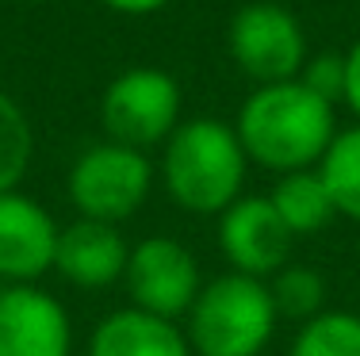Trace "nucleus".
I'll list each match as a JSON object with an SVG mask.
<instances>
[{
  "label": "nucleus",
  "instance_id": "obj_13",
  "mask_svg": "<svg viewBox=\"0 0 360 356\" xmlns=\"http://www.w3.org/2000/svg\"><path fill=\"white\" fill-rule=\"evenodd\" d=\"M272 207L276 215L284 218V226L295 237H311V234H322L326 226L333 223V199L326 192L319 169H295V173H284L272 188Z\"/></svg>",
  "mask_w": 360,
  "mask_h": 356
},
{
  "label": "nucleus",
  "instance_id": "obj_1",
  "mask_svg": "<svg viewBox=\"0 0 360 356\" xmlns=\"http://www.w3.org/2000/svg\"><path fill=\"white\" fill-rule=\"evenodd\" d=\"M238 142L245 157L272 173L314 169L338 134L333 104L314 96L303 81L257 84L238 112Z\"/></svg>",
  "mask_w": 360,
  "mask_h": 356
},
{
  "label": "nucleus",
  "instance_id": "obj_4",
  "mask_svg": "<svg viewBox=\"0 0 360 356\" xmlns=\"http://www.w3.org/2000/svg\"><path fill=\"white\" fill-rule=\"evenodd\" d=\"M180 107H184V96H180L173 73L153 70V65H134L104 88L100 123H104L108 142L150 150L165 146V138L180 126Z\"/></svg>",
  "mask_w": 360,
  "mask_h": 356
},
{
  "label": "nucleus",
  "instance_id": "obj_2",
  "mask_svg": "<svg viewBox=\"0 0 360 356\" xmlns=\"http://www.w3.org/2000/svg\"><path fill=\"white\" fill-rule=\"evenodd\" d=\"M245 157L238 131L222 119H188L165 138L161 184L188 215H222L245 184Z\"/></svg>",
  "mask_w": 360,
  "mask_h": 356
},
{
  "label": "nucleus",
  "instance_id": "obj_19",
  "mask_svg": "<svg viewBox=\"0 0 360 356\" xmlns=\"http://www.w3.org/2000/svg\"><path fill=\"white\" fill-rule=\"evenodd\" d=\"M345 104L360 119V39L345 50Z\"/></svg>",
  "mask_w": 360,
  "mask_h": 356
},
{
  "label": "nucleus",
  "instance_id": "obj_12",
  "mask_svg": "<svg viewBox=\"0 0 360 356\" xmlns=\"http://www.w3.org/2000/svg\"><path fill=\"white\" fill-rule=\"evenodd\" d=\"M89 356H192V345L176 322L123 307L92 329Z\"/></svg>",
  "mask_w": 360,
  "mask_h": 356
},
{
  "label": "nucleus",
  "instance_id": "obj_8",
  "mask_svg": "<svg viewBox=\"0 0 360 356\" xmlns=\"http://www.w3.org/2000/svg\"><path fill=\"white\" fill-rule=\"evenodd\" d=\"M295 234L284 226L269 196H238L219 215V249L230 272L269 279L291 261Z\"/></svg>",
  "mask_w": 360,
  "mask_h": 356
},
{
  "label": "nucleus",
  "instance_id": "obj_7",
  "mask_svg": "<svg viewBox=\"0 0 360 356\" xmlns=\"http://www.w3.org/2000/svg\"><path fill=\"white\" fill-rule=\"evenodd\" d=\"M123 284H127V295H131V307L180 322L192 310L195 295H200L203 272L188 245L158 234V237H142L131 249Z\"/></svg>",
  "mask_w": 360,
  "mask_h": 356
},
{
  "label": "nucleus",
  "instance_id": "obj_15",
  "mask_svg": "<svg viewBox=\"0 0 360 356\" xmlns=\"http://www.w3.org/2000/svg\"><path fill=\"white\" fill-rule=\"evenodd\" d=\"M291 356H360V315L322 310L303 322L291 341Z\"/></svg>",
  "mask_w": 360,
  "mask_h": 356
},
{
  "label": "nucleus",
  "instance_id": "obj_18",
  "mask_svg": "<svg viewBox=\"0 0 360 356\" xmlns=\"http://www.w3.org/2000/svg\"><path fill=\"white\" fill-rule=\"evenodd\" d=\"M299 81L322 96L326 104H338L345 100V54H319V58H307Z\"/></svg>",
  "mask_w": 360,
  "mask_h": 356
},
{
  "label": "nucleus",
  "instance_id": "obj_20",
  "mask_svg": "<svg viewBox=\"0 0 360 356\" xmlns=\"http://www.w3.org/2000/svg\"><path fill=\"white\" fill-rule=\"evenodd\" d=\"M100 4L111 8V12H119V15H153V12H161L169 0H100Z\"/></svg>",
  "mask_w": 360,
  "mask_h": 356
},
{
  "label": "nucleus",
  "instance_id": "obj_16",
  "mask_svg": "<svg viewBox=\"0 0 360 356\" xmlns=\"http://www.w3.org/2000/svg\"><path fill=\"white\" fill-rule=\"evenodd\" d=\"M269 295L276 315L299 322V326L326 310V279L311 265H291L288 261L276 276H269Z\"/></svg>",
  "mask_w": 360,
  "mask_h": 356
},
{
  "label": "nucleus",
  "instance_id": "obj_14",
  "mask_svg": "<svg viewBox=\"0 0 360 356\" xmlns=\"http://www.w3.org/2000/svg\"><path fill=\"white\" fill-rule=\"evenodd\" d=\"M314 169L333 199V211L360 223V123L333 134L330 150Z\"/></svg>",
  "mask_w": 360,
  "mask_h": 356
},
{
  "label": "nucleus",
  "instance_id": "obj_6",
  "mask_svg": "<svg viewBox=\"0 0 360 356\" xmlns=\"http://www.w3.org/2000/svg\"><path fill=\"white\" fill-rule=\"evenodd\" d=\"M226 50L238 70L257 84L295 81L307 65L303 23L272 0H253L230 15Z\"/></svg>",
  "mask_w": 360,
  "mask_h": 356
},
{
  "label": "nucleus",
  "instance_id": "obj_5",
  "mask_svg": "<svg viewBox=\"0 0 360 356\" xmlns=\"http://www.w3.org/2000/svg\"><path fill=\"white\" fill-rule=\"evenodd\" d=\"M153 188V165L146 150H131L119 142L89 146L70 169V199L81 218L96 223H127L146 203Z\"/></svg>",
  "mask_w": 360,
  "mask_h": 356
},
{
  "label": "nucleus",
  "instance_id": "obj_11",
  "mask_svg": "<svg viewBox=\"0 0 360 356\" xmlns=\"http://www.w3.org/2000/svg\"><path fill=\"white\" fill-rule=\"evenodd\" d=\"M131 245L123 242L119 226L96 223V218H77V223L58 230V249H54V268L65 284L100 291V287L119 284L127 272Z\"/></svg>",
  "mask_w": 360,
  "mask_h": 356
},
{
  "label": "nucleus",
  "instance_id": "obj_21",
  "mask_svg": "<svg viewBox=\"0 0 360 356\" xmlns=\"http://www.w3.org/2000/svg\"><path fill=\"white\" fill-rule=\"evenodd\" d=\"M23 4H42V0H23Z\"/></svg>",
  "mask_w": 360,
  "mask_h": 356
},
{
  "label": "nucleus",
  "instance_id": "obj_17",
  "mask_svg": "<svg viewBox=\"0 0 360 356\" xmlns=\"http://www.w3.org/2000/svg\"><path fill=\"white\" fill-rule=\"evenodd\" d=\"M31 157H35L31 119L4 88H0V192L20 188V180L31 169Z\"/></svg>",
  "mask_w": 360,
  "mask_h": 356
},
{
  "label": "nucleus",
  "instance_id": "obj_3",
  "mask_svg": "<svg viewBox=\"0 0 360 356\" xmlns=\"http://www.w3.org/2000/svg\"><path fill=\"white\" fill-rule=\"evenodd\" d=\"M276 322L269 279L226 272L200 287L184 315V337L192 356H261L276 334Z\"/></svg>",
  "mask_w": 360,
  "mask_h": 356
},
{
  "label": "nucleus",
  "instance_id": "obj_10",
  "mask_svg": "<svg viewBox=\"0 0 360 356\" xmlns=\"http://www.w3.org/2000/svg\"><path fill=\"white\" fill-rule=\"evenodd\" d=\"M58 223L39 199L20 188L0 192V279L4 284H35L54 268Z\"/></svg>",
  "mask_w": 360,
  "mask_h": 356
},
{
  "label": "nucleus",
  "instance_id": "obj_9",
  "mask_svg": "<svg viewBox=\"0 0 360 356\" xmlns=\"http://www.w3.org/2000/svg\"><path fill=\"white\" fill-rule=\"evenodd\" d=\"M73 326L65 307L35 284L0 287V356H70Z\"/></svg>",
  "mask_w": 360,
  "mask_h": 356
}]
</instances>
